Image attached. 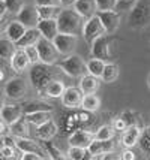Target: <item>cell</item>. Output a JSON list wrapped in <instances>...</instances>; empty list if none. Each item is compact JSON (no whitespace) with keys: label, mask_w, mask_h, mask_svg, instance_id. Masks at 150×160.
Wrapping results in <instances>:
<instances>
[{"label":"cell","mask_w":150,"mask_h":160,"mask_svg":"<svg viewBox=\"0 0 150 160\" xmlns=\"http://www.w3.org/2000/svg\"><path fill=\"white\" fill-rule=\"evenodd\" d=\"M84 18L74 9V8H63L60 9L59 15L56 17L59 33H68V35H77L83 30Z\"/></svg>","instance_id":"obj_1"},{"label":"cell","mask_w":150,"mask_h":160,"mask_svg":"<svg viewBox=\"0 0 150 160\" xmlns=\"http://www.w3.org/2000/svg\"><path fill=\"white\" fill-rule=\"evenodd\" d=\"M29 78L33 88L39 94H44V90H45L47 84L50 82L51 79H54V72L51 70V64H45L42 62H38L30 64Z\"/></svg>","instance_id":"obj_2"},{"label":"cell","mask_w":150,"mask_h":160,"mask_svg":"<svg viewBox=\"0 0 150 160\" xmlns=\"http://www.w3.org/2000/svg\"><path fill=\"white\" fill-rule=\"evenodd\" d=\"M150 24V3L146 0H137L128 15V26L131 28H144Z\"/></svg>","instance_id":"obj_3"},{"label":"cell","mask_w":150,"mask_h":160,"mask_svg":"<svg viewBox=\"0 0 150 160\" xmlns=\"http://www.w3.org/2000/svg\"><path fill=\"white\" fill-rule=\"evenodd\" d=\"M56 64L71 78H81L84 73H87L86 63L77 54H69V56L65 57L63 60L56 62Z\"/></svg>","instance_id":"obj_4"},{"label":"cell","mask_w":150,"mask_h":160,"mask_svg":"<svg viewBox=\"0 0 150 160\" xmlns=\"http://www.w3.org/2000/svg\"><path fill=\"white\" fill-rule=\"evenodd\" d=\"M114 41V38L111 35H105L99 36L98 39H95V41L90 43L92 47H90V52H92V57H96V58H101V60H104V62H111L113 60V51H111V42Z\"/></svg>","instance_id":"obj_5"},{"label":"cell","mask_w":150,"mask_h":160,"mask_svg":"<svg viewBox=\"0 0 150 160\" xmlns=\"http://www.w3.org/2000/svg\"><path fill=\"white\" fill-rule=\"evenodd\" d=\"M81 33H83L84 41L90 45L95 39H98L99 36L105 35L107 32H105L104 24H102L101 18L98 17V14H95V15H92L90 18H87V21L83 24V30H81Z\"/></svg>","instance_id":"obj_6"},{"label":"cell","mask_w":150,"mask_h":160,"mask_svg":"<svg viewBox=\"0 0 150 160\" xmlns=\"http://www.w3.org/2000/svg\"><path fill=\"white\" fill-rule=\"evenodd\" d=\"M36 48H38V54H39V62L45 63V64H54L59 58V52L53 41H48L45 38H39V41L36 42Z\"/></svg>","instance_id":"obj_7"},{"label":"cell","mask_w":150,"mask_h":160,"mask_svg":"<svg viewBox=\"0 0 150 160\" xmlns=\"http://www.w3.org/2000/svg\"><path fill=\"white\" fill-rule=\"evenodd\" d=\"M5 94L8 99H12V100H20L26 96L27 93V82L26 79L21 77H15L11 78L6 84H5Z\"/></svg>","instance_id":"obj_8"},{"label":"cell","mask_w":150,"mask_h":160,"mask_svg":"<svg viewBox=\"0 0 150 160\" xmlns=\"http://www.w3.org/2000/svg\"><path fill=\"white\" fill-rule=\"evenodd\" d=\"M53 43H54L59 54L69 56L77 48V36L68 35V33H57L56 38L53 39Z\"/></svg>","instance_id":"obj_9"},{"label":"cell","mask_w":150,"mask_h":160,"mask_svg":"<svg viewBox=\"0 0 150 160\" xmlns=\"http://www.w3.org/2000/svg\"><path fill=\"white\" fill-rule=\"evenodd\" d=\"M15 148L20 151V153H36L39 154L42 159H47L48 154L45 151L44 145H39L36 141L29 139L27 136L26 138H17L15 139Z\"/></svg>","instance_id":"obj_10"},{"label":"cell","mask_w":150,"mask_h":160,"mask_svg":"<svg viewBox=\"0 0 150 160\" xmlns=\"http://www.w3.org/2000/svg\"><path fill=\"white\" fill-rule=\"evenodd\" d=\"M96 14L101 18L102 24H104V28H105V32L108 35L116 33V30L120 26V15H119V12L111 9V11H98Z\"/></svg>","instance_id":"obj_11"},{"label":"cell","mask_w":150,"mask_h":160,"mask_svg":"<svg viewBox=\"0 0 150 160\" xmlns=\"http://www.w3.org/2000/svg\"><path fill=\"white\" fill-rule=\"evenodd\" d=\"M17 20L20 21L26 28H30V27H36V24L39 21V15H38V11H36L35 6L23 5L20 12L17 14Z\"/></svg>","instance_id":"obj_12"},{"label":"cell","mask_w":150,"mask_h":160,"mask_svg":"<svg viewBox=\"0 0 150 160\" xmlns=\"http://www.w3.org/2000/svg\"><path fill=\"white\" fill-rule=\"evenodd\" d=\"M23 106L20 105H3V108L0 109V118L3 120V123L6 126L12 124L14 121L23 117Z\"/></svg>","instance_id":"obj_13"},{"label":"cell","mask_w":150,"mask_h":160,"mask_svg":"<svg viewBox=\"0 0 150 160\" xmlns=\"http://www.w3.org/2000/svg\"><path fill=\"white\" fill-rule=\"evenodd\" d=\"M83 91L77 88V87H69V88H65L63 94H62V103L68 108H78L81 105V99H83Z\"/></svg>","instance_id":"obj_14"},{"label":"cell","mask_w":150,"mask_h":160,"mask_svg":"<svg viewBox=\"0 0 150 160\" xmlns=\"http://www.w3.org/2000/svg\"><path fill=\"white\" fill-rule=\"evenodd\" d=\"M36 28L39 30V33L42 38L48 39V41H53L56 35L59 33L57 30V22H56V18H48V20H39L38 24H36Z\"/></svg>","instance_id":"obj_15"},{"label":"cell","mask_w":150,"mask_h":160,"mask_svg":"<svg viewBox=\"0 0 150 160\" xmlns=\"http://www.w3.org/2000/svg\"><path fill=\"white\" fill-rule=\"evenodd\" d=\"M143 129L140 126H128L123 130V136H122V145L125 148H132L138 144V139L141 136Z\"/></svg>","instance_id":"obj_16"},{"label":"cell","mask_w":150,"mask_h":160,"mask_svg":"<svg viewBox=\"0 0 150 160\" xmlns=\"http://www.w3.org/2000/svg\"><path fill=\"white\" fill-rule=\"evenodd\" d=\"M110 151H114V142H113V139L101 141L93 138L92 144L87 147V153L90 154V157H95V156H99V154H104V153H110Z\"/></svg>","instance_id":"obj_17"},{"label":"cell","mask_w":150,"mask_h":160,"mask_svg":"<svg viewBox=\"0 0 150 160\" xmlns=\"http://www.w3.org/2000/svg\"><path fill=\"white\" fill-rule=\"evenodd\" d=\"M9 62H11V68H12L15 72H18V73L24 72V70L30 66L29 58H27V56H26V52H24L23 48L15 49V52L12 54V57L9 58Z\"/></svg>","instance_id":"obj_18"},{"label":"cell","mask_w":150,"mask_h":160,"mask_svg":"<svg viewBox=\"0 0 150 160\" xmlns=\"http://www.w3.org/2000/svg\"><path fill=\"white\" fill-rule=\"evenodd\" d=\"M72 8L78 12L83 18H90L98 12V6L95 0H75Z\"/></svg>","instance_id":"obj_19"},{"label":"cell","mask_w":150,"mask_h":160,"mask_svg":"<svg viewBox=\"0 0 150 160\" xmlns=\"http://www.w3.org/2000/svg\"><path fill=\"white\" fill-rule=\"evenodd\" d=\"M93 138H95V136H93L90 132H87V130H75V132L69 136L68 144H69V145H74V147L87 148V147L92 144Z\"/></svg>","instance_id":"obj_20"},{"label":"cell","mask_w":150,"mask_h":160,"mask_svg":"<svg viewBox=\"0 0 150 160\" xmlns=\"http://www.w3.org/2000/svg\"><path fill=\"white\" fill-rule=\"evenodd\" d=\"M57 124H56V121H53V118L48 120V121H45L44 124L38 126V129H36V136L39 138L41 141H51L56 135H57Z\"/></svg>","instance_id":"obj_21"},{"label":"cell","mask_w":150,"mask_h":160,"mask_svg":"<svg viewBox=\"0 0 150 160\" xmlns=\"http://www.w3.org/2000/svg\"><path fill=\"white\" fill-rule=\"evenodd\" d=\"M39 38H41V33H39V30L36 27L26 28L24 35L15 42V47L17 48H26L29 45H36V42L39 41Z\"/></svg>","instance_id":"obj_22"},{"label":"cell","mask_w":150,"mask_h":160,"mask_svg":"<svg viewBox=\"0 0 150 160\" xmlns=\"http://www.w3.org/2000/svg\"><path fill=\"white\" fill-rule=\"evenodd\" d=\"M24 32H26V27H24L18 20L11 21L6 27H5V35H6V38L8 39H11L14 43L24 35Z\"/></svg>","instance_id":"obj_23"},{"label":"cell","mask_w":150,"mask_h":160,"mask_svg":"<svg viewBox=\"0 0 150 160\" xmlns=\"http://www.w3.org/2000/svg\"><path fill=\"white\" fill-rule=\"evenodd\" d=\"M98 87H99L98 78L90 75V73H84L83 77L80 78V90L83 91L84 94H87V93H96Z\"/></svg>","instance_id":"obj_24"},{"label":"cell","mask_w":150,"mask_h":160,"mask_svg":"<svg viewBox=\"0 0 150 160\" xmlns=\"http://www.w3.org/2000/svg\"><path fill=\"white\" fill-rule=\"evenodd\" d=\"M11 135H14L15 138H26L29 136V123L26 118H18L17 121H14L12 124L8 126Z\"/></svg>","instance_id":"obj_25"},{"label":"cell","mask_w":150,"mask_h":160,"mask_svg":"<svg viewBox=\"0 0 150 160\" xmlns=\"http://www.w3.org/2000/svg\"><path fill=\"white\" fill-rule=\"evenodd\" d=\"M65 88H66V87H65V84L62 82L60 79H51L50 82L47 84V87H45V90H44V94H45L47 98L59 99V98H62Z\"/></svg>","instance_id":"obj_26"},{"label":"cell","mask_w":150,"mask_h":160,"mask_svg":"<svg viewBox=\"0 0 150 160\" xmlns=\"http://www.w3.org/2000/svg\"><path fill=\"white\" fill-rule=\"evenodd\" d=\"M84 111L89 112H95L99 109L101 106V99L95 94V93H87V94H83V99H81V105H80Z\"/></svg>","instance_id":"obj_27"},{"label":"cell","mask_w":150,"mask_h":160,"mask_svg":"<svg viewBox=\"0 0 150 160\" xmlns=\"http://www.w3.org/2000/svg\"><path fill=\"white\" fill-rule=\"evenodd\" d=\"M51 114L53 111H36V112H30V114H26L24 118L27 120L29 124H33V126H41L44 124L45 121L51 120Z\"/></svg>","instance_id":"obj_28"},{"label":"cell","mask_w":150,"mask_h":160,"mask_svg":"<svg viewBox=\"0 0 150 160\" xmlns=\"http://www.w3.org/2000/svg\"><path fill=\"white\" fill-rule=\"evenodd\" d=\"M117 78H119V66L114 64V63H105L104 72H102V75H101L102 82L111 84V82H114Z\"/></svg>","instance_id":"obj_29"},{"label":"cell","mask_w":150,"mask_h":160,"mask_svg":"<svg viewBox=\"0 0 150 160\" xmlns=\"http://www.w3.org/2000/svg\"><path fill=\"white\" fill-rule=\"evenodd\" d=\"M104 66H105V62H104V60L93 57V58H90V60L86 63L87 73H90V75H93V77H96V78H101L102 72H104Z\"/></svg>","instance_id":"obj_30"},{"label":"cell","mask_w":150,"mask_h":160,"mask_svg":"<svg viewBox=\"0 0 150 160\" xmlns=\"http://www.w3.org/2000/svg\"><path fill=\"white\" fill-rule=\"evenodd\" d=\"M15 43L11 39H8V38H0V57L3 58V60H9L12 54L15 52Z\"/></svg>","instance_id":"obj_31"},{"label":"cell","mask_w":150,"mask_h":160,"mask_svg":"<svg viewBox=\"0 0 150 160\" xmlns=\"http://www.w3.org/2000/svg\"><path fill=\"white\" fill-rule=\"evenodd\" d=\"M36 111H53V106L50 103H47V102H42V100H32V102L23 106L24 114H30V112Z\"/></svg>","instance_id":"obj_32"},{"label":"cell","mask_w":150,"mask_h":160,"mask_svg":"<svg viewBox=\"0 0 150 160\" xmlns=\"http://www.w3.org/2000/svg\"><path fill=\"white\" fill-rule=\"evenodd\" d=\"M62 6H36L39 20H48V18H56L60 12Z\"/></svg>","instance_id":"obj_33"},{"label":"cell","mask_w":150,"mask_h":160,"mask_svg":"<svg viewBox=\"0 0 150 160\" xmlns=\"http://www.w3.org/2000/svg\"><path fill=\"white\" fill-rule=\"evenodd\" d=\"M114 132L116 130L113 126H101L93 136H95V139L107 141V139H113L114 138Z\"/></svg>","instance_id":"obj_34"},{"label":"cell","mask_w":150,"mask_h":160,"mask_svg":"<svg viewBox=\"0 0 150 160\" xmlns=\"http://www.w3.org/2000/svg\"><path fill=\"white\" fill-rule=\"evenodd\" d=\"M87 154V148H83V147H74L69 145V150L66 153V159L71 160H83Z\"/></svg>","instance_id":"obj_35"},{"label":"cell","mask_w":150,"mask_h":160,"mask_svg":"<svg viewBox=\"0 0 150 160\" xmlns=\"http://www.w3.org/2000/svg\"><path fill=\"white\" fill-rule=\"evenodd\" d=\"M120 118L126 123V126H138V123H140V114H137L135 111H125L123 114L120 115Z\"/></svg>","instance_id":"obj_36"},{"label":"cell","mask_w":150,"mask_h":160,"mask_svg":"<svg viewBox=\"0 0 150 160\" xmlns=\"http://www.w3.org/2000/svg\"><path fill=\"white\" fill-rule=\"evenodd\" d=\"M44 148H45V151H47L50 159H66V156H63V153L53 145L50 141H44Z\"/></svg>","instance_id":"obj_37"},{"label":"cell","mask_w":150,"mask_h":160,"mask_svg":"<svg viewBox=\"0 0 150 160\" xmlns=\"http://www.w3.org/2000/svg\"><path fill=\"white\" fill-rule=\"evenodd\" d=\"M138 145L141 148V151H143L147 157H150V135L147 133L141 132V136H140V139H138Z\"/></svg>","instance_id":"obj_38"},{"label":"cell","mask_w":150,"mask_h":160,"mask_svg":"<svg viewBox=\"0 0 150 160\" xmlns=\"http://www.w3.org/2000/svg\"><path fill=\"white\" fill-rule=\"evenodd\" d=\"M5 5H6V9L9 14L17 15L20 12V9L23 8V0H3Z\"/></svg>","instance_id":"obj_39"},{"label":"cell","mask_w":150,"mask_h":160,"mask_svg":"<svg viewBox=\"0 0 150 160\" xmlns=\"http://www.w3.org/2000/svg\"><path fill=\"white\" fill-rule=\"evenodd\" d=\"M23 49H24L26 56H27V58H29L30 64L39 62V54H38V48H36V45H29V47H26V48H23Z\"/></svg>","instance_id":"obj_40"},{"label":"cell","mask_w":150,"mask_h":160,"mask_svg":"<svg viewBox=\"0 0 150 160\" xmlns=\"http://www.w3.org/2000/svg\"><path fill=\"white\" fill-rule=\"evenodd\" d=\"M137 0H117L114 11L116 12H122V11H131V8L135 5Z\"/></svg>","instance_id":"obj_41"},{"label":"cell","mask_w":150,"mask_h":160,"mask_svg":"<svg viewBox=\"0 0 150 160\" xmlns=\"http://www.w3.org/2000/svg\"><path fill=\"white\" fill-rule=\"evenodd\" d=\"M96 2V6L98 11H111L116 8L117 0H95Z\"/></svg>","instance_id":"obj_42"},{"label":"cell","mask_w":150,"mask_h":160,"mask_svg":"<svg viewBox=\"0 0 150 160\" xmlns=\"http://www.w3.org/2000/svg\"><path fill=\"white\" fill-rule=\"evenodd\" d=\"M0 157H2V159H14L15 157V147L5 145L3 150L0 151Z\"/></svg>","instance_id":"obj_43"},{"label":"cell","mask_w":150,"mask_h":160,"mask_svg":"<svg viewBox=\"0 0 150 160\" xmlns=\"http://www.w3.org/2000/svg\"><path fill=\"white\" fill-rule=\"evenodd\" d=\"M36 6H62V0H35Z\"/></svg>","instance_id":"obj_44"},{"label":"cell","mask_w":150,"mask_h":160,"mask_svg":"<svg viewBox=\"0 0 150 160\" xmlns=\"http://www.w3.org/2000/svg\"><path fill=\"white\" fill-rule=\"evenodd\" d=\"M113 127H114L116 132H123V130H125V129H126L128 126H126V123H125V121H123V120L119 117V118L114 120V123H113Z\"/></svg>","instance_id":"obj_45"},{"label":"cell","mask_w":150,"mask_h":160,"mask_svg":"<svg viewBox=\"0 0 150 160\" xmlns=\"http://www.w3.org/2000/svg\"><path fill=\"white\" fill-rule=\"evenodd\" d=\"M20 159L21 160H42V157L36 153H23L20 156Z\"/></svg>","instance_id":"obj_46"},{"label":"cell","mask_w":150,"mask_h":160,"mask_svg":"<svg viewBox=\"0 0 150 160\" xmlns=\"http://www.w3.org/2000/svg\"><path fill=\"white\" fill-rule=\"evenodd\" d=\"M120 159H123V160H135V153H134V151H131L129 148H126L125 151H122L120 153Z\"/></svg>","instance_id":"obj_47"},{"label":"cell","mask_w":150,"mask_h":160,"mask_svg":"<svg viewBox=\"0 0 150 160\" xmlns=\"http://www.w3.org/2000/svg\"><path fill=\"white\" fill-rule=\"evenodd\" d=\"M3 139H5V145H9V147H15V138L14 135H11V136H3Z\"/></svg>","instance_id":"obj_48"},{"label":"cell","mask_w":150,"mask_h":160,"mask_svg":"<svg viewBox=\"0 0 150 160\" xmlns=\"http://www.w3.org/2000/svg\"><path fill=\"white\" fill-rule=\"evenodd\" d=\"M8 12V9H6V5H5V2L3 0H0V20L5 17V14Z\"/></svg>","instance_id":"obj_49"},{"label":"cell","mask_w":150,"mask_h":160,"mask_svg":"<svg viewBox=\"0 0 150 160\" xmlns=\"http://www.w3.org/2000/svg\"><path fill=\"white\" fill-rule=\"evenodd\" d=\"M5 100H6V94H5V91H0V109L3 108Z\"/></svg>","instance_id":"obj_50"},{"label":"cell","mask_w":150,"mask_h":160,"mask_svg":"<svg viewBox=\"0 0 150 160\" xmlns=\"http://www.w3.org/2000/svg\"><path fill=\"white\" fill-rule=\"evenodd\" d=\"M5 132H6V124L3 123V120L0 118V135H3Z\"/></svg>","instance_id":"obj_51"},{"label":"cell","mask_w":150,"mask_h":160,"mask_svg":"<svg viewBox=\"0 0 150 160\" xmlns=\"http://www.w3.org/2000/svg\"><path fill=\"white\" fill-rule=\"evenodd\" d=\"M3 147H5V139H3V136H0V151L3 150Z\"/></svg>","instance_id":"obj_52"},{"label":"cell","mask_w":150,"mask_h":160,"mask_svg":"<svg viewBox=\"0 0 150 160\" xmlns=\"http://www.w3.org/2000/svg\"><path fill=\"white\" fill-rule=\"evenodd\" d=\"M3 28H5V26H3V18H2V20H0V32H2Z\"/></svg>","instance_id":"obj_53"},{"label":"cell","mask_w":150,"mask_h":160,"mask_svg":"<svg viewBox=\"0 0 150 160\" xmlns=\"http://www.w3.org/2000/svg\"><path fill=\"white\" fill-rule=\"evenodd\" d=\"M144 132L147 133V135H150V126H147V127H146V129H144Z\"/></svg>","instance_id":"obj_54"},{"label":"cell","mask_w":150,"mask_h":160,"mask_svg":"<svg viewBox=\"0 0 150 160\" xmlns=\"http://www.w3.org/2000/svg\"><path fill=\"white\" fill-rule=\"evenodd\" d=\"M3 78H5V75H3V72H2V69H0V81H3Z\"/></svg>","instance_id":"obj_55"},{"label":"cell","mask_w":150,"mask_h":160,"mask_svg":"<svg viewBox=\"0 0 150 160\" xmlns=\"http://www.w3.org/2000/svg\"><path fill=\"white\" fill-rule=\"evenodd\" d=\"M147 87H149V88H150V75H149V77H147Z\"/></svg>","instance_id":"obj_56"},{"label":"cell","mask_w":150,"mask_h":160,"mask_svg":"<svg viewBox=\"0 0 150 160\" xmlns=\"http://www.w3.org/2000/svg\"><path fill=\"white\" fill-rule=\"evenodd\" d=\"M2 63H3V58H2V57H0V66H2Z\"/></svg>","instance_id":"obj_57"}]
</instances>
